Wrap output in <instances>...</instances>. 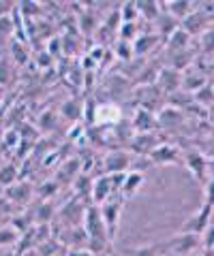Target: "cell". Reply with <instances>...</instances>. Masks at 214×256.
<instances>
[{"mask_svg": "<svg viewBox=\"0 0 214 256\" xmlns=\"http://www.w3.org/2000/svg\"><path fill=\"white\" fill-rule=\"evenodd\" d=\"M39 126L41 128H54L56 126V114H54V111H45V114L41 116V120H39Z\"/></svg>", "mask_w": 214, "mask_h": 256, "instance_id": "obj_35", "label": "cell"}, {"mask_svg": "<svg viewBox=\"0 0 214 256\" xmlns=\"http://www.w3.org/2000/svg\"><path fill=\"white\" fill-rule=\"evenodd\" d=\"M52 212H54V207L50 205V203H43L41 205V210H39V216H37V222H41V224H45L47 220L52 218Z\"/></svg>", "mask_w": 214, "mask_h": 256, "instance_id": "obj_36", "label": "cell"}, {"mask_svg": "<svg viewBox=\"0 0 214 256\" xmlns=\"http://www.w3.org/2000/svg\"><path fill=\"white\" fill-rule=\"evenodd\" d=\"M203 203L205 205H210V207H214V178H210L208 182L203 184Z\"/></svg>", "mask_w": 214, "mask_h": 256, "instance_id": "obj_34", "label": "cell"}, {"mask_svg": "<svg viewBox=\"0 0 214 256\" xmlns=\"http://www.w3.org/2000/svg\"><path fill=\"white\" fill-rule=\"evenodd\" d=\"M5 256H20V252H15V250H11L9 254H5Z\"/></svg>", "mask_w": 214, "mask_h": 256, "instance_id": "obj_41", "label": "cell"}, {"mask_svg": "<svg viewBox=\"0 0 214 256\" xmlns=\"http://www.w3.org/2000/svg\"><path fill=\"white\" fill-rule=\"evenodd\" d=\"M18 182V166L15 164H5L0 166V186L3 188H9Z\"/></svg>", "mask_w": 214, "mask_h": 256, "instance_id": "obj_23", "label": "cell"}, {"mask_svg": "<svg viewBox=\"0 0 214 256\" xmlns=\"http://www.w3.org/2000/svg\"><path fill=\"white\" fill-rule=\"evenodd\" d=\"M156 38L158 36H152V34H137V38L131 43L133 45V56H144V54H148L154 47Z\"/></svg>", "mask_w": 214, "mask_h": 256, "instance_id": "obj_21", "label": "cell"}, {"mask_svg": "<svg viewBox=\"0 0 214 256\" xmlns=\"http://www.w3.org/2000/svg\"><path fill=\"white\" fill-rule=\"evenodd\" d=\"M79 111H82V107H79V102H75V100H69L62 105V114H65V118H69V120L79 118Z\"/></svg>", "mask_w": 214, "mask_h": 256, "instance_id": "obj_31", "label": "cell"}, {"mask_svg": "<svg viewBox=\"0 0 214 256\" xmlns=\"http://www.w3.org/2000/svg\"><path fill=\"white\" fill-rule=\"evenodd\" d=\"M120 118H122V114L116 102H101V105L94 107V124H101V126L118 124Z\"/></svg>", "mask_w": 214, "mask_h": 256, "instance_id": "obj_8", "label": "cell"}, {"mask_svg": "<svg viewBox=\"0 0 214 256\" xmlns=\"http://www.w3.org/2000/svg\"><path fill=\"white\" fill-rule=\"evenodd\" d=\"M199 239H201V246L205 250H214V224H210V226L203 230L199 235Z\"/></svg>", "mask_w": 214, "mask_h": 256, "instance_id": "obj_32", "label": "cell"}, {"mask_svg": "<svg viewBox=\"0 0 214 256\" xmlns=\"http://www.w3.org/2000/svg\"><path fill=\"white\" fill-rule=\"evenodd\" d=\"M203 24H205V13H201L199 9H197V11H193L191 15H188V18L182 20V26L180 28L184 30L186 34H199V32L205 28Z\"/></svg>", "mask_w": 214, "mask_h": 256, "instance_id": "obj_18", "label": "cell"}, {"mask_svg": "<svg viewBox=\"0 0 214 256\" xmlns=\"http://www.w3.org/2000/svg\"><path fill=\"white\" fill-rule=\"evenodd\" d=\"M158 88H161V92L165 94H176L180 88H182V73L176 68H161L158 70Z\"/></svg>", "mask_w": 214, "mask_h": 256, "instance_id": "obj_10", "label": "cell"}, {"mask_svg": "<svg viewBox=\"0 0 214 256\" xmlns=\"http://www.w3.org/2000/svg\"><path fill=\"white\" fill-rule=\"evenodd\" d=\"M101 210V218L105 224V233L109 244L114 246L116 237H118V224H120V212H122V198H109L103 205H99Z\"/></svg>", "mask_w": 214, "mask_h": 256, "instance_id": "obj_2", "label": "cell"}, {"mask_svg": "<svg viewBox=\"0 0 214 256\" xmlns=\"http://www.w3.org/2000/svg\"><path fill=\"white\" fill-rule=\"evenodd\" d=\"M182 152L176 146H169V143H161L156 146L152 152L148 154L150 164H156V166H163V164H182Z\"/></svg>", "mask_w": 214, "mask_h": 256, "instance_id": "obj_6", "label": "cell"}, {"mask_svg": "<svg viewBox=\"0 0 214 256\" xmlns=\"http://www.w3.org/2000/svg\"><path fill=\"white\" fill-rule=\"evenodd\" d=\"M92 205H103L105 201L114 196V186H112V180H109V175H101V178L92 180Z\"/></svg>", "mask_w": 214, "mask_h": 256, "instance_id": "obj_9", "label": "cell"}, {"mask_svg": "<svg viewBox=\"0 0 214 256\" xmlns=\"http://www.w3.org/2000/svg\"><path fill=\"white\" fill-rule=\"evenodd\" d=\"M156 146H161V143H158V139L154 137L152 132H139V134H135V139H133V146L131 148H133L135 154L148 156Z\"/></svg>", "mask_w": 214, "mask_h": 256, "instance_id": "obj_13", "label": "cell"}, {"mask_svg": "<svg viewBox=\"0 0 214 256\" xmlns=\"http://www.w3.org/2000/svg\"><path fill=\"white\" fill-rule=\"evenodd\" d=\"M18 141H20V132L18 130H9V132L5 134V146L7 148H13Z\"/></svg>", "mask_w": 214, "mask_h": 256, "instance_id": "obj_38", "label": "cell"}, {"mask_svg": "<svg viewBox=\"0 0 214 256\" xmlns=\"http://www.w3.org/2000/svg\"><path fill=\"white\" fill-rule=\"evenodd\" d=\"M182 120H184V116H182V111L178 107H167V109H163V111H158L156 114V124L163 126V128L178 126Z\"/></svg>", "mask_w": 214, "mask_h": 256, "instance_id": "obj_16", "label": "cell"}, {"mask_svg": "<svg viewBox=\"0 0 214 256\" xmlns=\"http://www.w3.org/2000/svg\"><path fill=\"white\" fill-rule=\"evenodd\" d=\"M163 252H165L163 242L139 246V248H126V250H124L126 256H163Z\"/></svg>", "mask_w": 214, "mask_h": 256, "instance_id": "obj_19", "label": "cell"}, {"mask_svg": "<svg viewBox=\"0 0 214 256\" xmlns=\"http://www.w3.org/2000/svg\"><path fill=\"white\" fill-rule=\"evenodd\" d=\"M131 166H133V156L129 154V152H124V150L109 152V154L105 156V160H103V171H105V175L129 173Z\"/></svg>", "mask_w": 214, "mask_h": 256, "instance_id": "obj_5", "label": "cell"}, {"mask_svg": "<svg viewBox=\"0 0 214 256\" xmlns=\"http://www.w3.org/2000/svg\"><path fill=\"white\" fill-rule=\"evenodd\" d=\"M163 246H165V252L191 254L201 246V239L199 235H193V233H176L171 239H165Z\"/></svg>", "mask_w": 214, "mask_h": 256, "instance_id": "obj_4", "label": "cell"}, {"mask_svg": "<svg viewBox=\"0 0 214 256\" xmlns=\"http://www.w3.org/2000/svg\"><path fill=\"white\" fill-rule=\"evenodd\" d=\"M144 184H146L144 173H141V171H129V173H126V178H124L122 188H120L122 198L133 196V194H135V192H137L141 186H144Z\"/></svg>", "mask_w": 214, "mask_h": 256, "instance_id": "obj_15", "label": "cell"}, {"mask_svg": "<svg viewBox=\"0 0 214 256\" xmlns=\"http://www.w3.org/2000/svg\"><path fill=\"white\" fill-rule=\"evenodd\" d=\"M210 73L214 75V62H212V66H210Z\"/></svg>", "mask_w": 214, "mask_h": 256, "instance_id": "obj_42", "label": "cell"}, {"mask_svg": "<svg viewBox=\"0 0 214 256\" xmlns=\"http://www.w3.org/2000/svg\"><path fill=\"white\" fill-rule=\"evenodd\" d=\"M156 124V116H152V109H144L139 107L135 114H133V130L137 134L139 132H152Z\"/></svg>", "mask_w": 214, "mask_h": 256, "instance_id": "obj_11", "label": "cell"}, {"mask_svg": "<svg viewBox=\"0 0 214 256\" xmlns=\"http://www.w3.org/2000/svg\"><path fill=\"white\" fill-rule=\"evenodd\" d=\"M0 100H3V88H0Z\"/></svg>", "mask_w": 214, "mask_h": 256, "instance_id": "obj_43", "label": "cell"}, {"mask_svg": "<svg viewBox=\"0 0 214 256\" xmlns=\"http://www.w3.org/2000/svg\"><path fill=\"white\" fill-rule=\"evenodd\" d=\"M116 56L120 60H131L133 58V45L126 43V41H120L116 45Z\"/></svg>", "mask_w": 214, "mask_h": 256, "instance_id": "obj_30", "label": "cell"}, {"mask_svg": "<svg viewBox=\"0 0 214 256\" xmlns=\"http://www.w3.org/2000/svg\"><path fill=\"white\" fill-rule=\"evenodd\" d=\"M7 196H9V201L13 203H28V198L33 196V186H30L28 182H15L13 186L7 188Z\"/></svg>", "mask_w": 214, "mask_h": 256, "instance_id": "obj_14", "label": "cell"}, {"mask_svg": "<svg viewBox=\"0 0 214 256\" xmlns=\"http://www.w3.org/2000/svg\"><path fill=\"white\" fill-rule=\"evenodd\" d=\"M65 256H97V254H92L90 250H86V248H77V250H67Z\"/></svg>", "mask_w": 214, "mask_h": 256, "instance_id": "obj_39", "label": "cell"}, {"mask_svg": "<svg viewBox=\"0 0 214 256\" xmlns=\"http://www.w3.org/2000/svg\"><path fill=\"white\" fill-rule=\"evenodd\" d=\"M11 50H13V56H15V60H18L20 64H24V62H26V58H28V56H26V52L22 50V41H13Z\"/></svg>", "mask_w": 214, "mask_h": 256, "instance_id": "obj_37", "label": "cell"}, {"mask_svg": "<svg viewBox=\"0 0 214 256\" xmlns=\"http://www.w3.org/2000/svg\"><path fill=\"white\" fill-rule=\"evenodd\" d=\"M205 84V77L203 75H182V88H184L186 92H197L199 88H203Z\"/></svg>", "mask_w": 214, "mask_h": 256, "instance_id": "obj_25", "label": "cell"}, {"mask_svg": "<svg viewBox=\"0 0 214 256\" xmlns=\"http://www.w3.org/2000/svg\"><path fill=\"white\" fill-rule=\"evenodd\" d=\"M208 109H210V114H208V118H210V120H212V122H214V105H212V107H208Z\"/></svg>", "mask_w": 214, "mask_h": 256, "instance_id": "obj_40", "label": "cell"}, {"mask_svg": "<svg viewBox=\"0 0 214 256\" xmlns=\"http://www.w3.org/2000/svg\"><path fill=\"white\" fill-rule=\"evenodd\" d=\"M161 6H165L163 11L176 22H182L193 13V2H188V0H169V2H161Z\"/></svg>", "mask_w": 214, "mask_h": 256, "instance_id": "obj_12", "label": "cell"}, {"mask_svg": "<svg viewBox=\"0 0 214 256\" xmlns=\"http://www.w3.org/2000/svg\"><path fill=\"white\" fill-rule=\"evenodd\" d=\"M212 90H214V84H212Z\"/></svg>", "mask_w": 214, "mask_h": 256, "instance_id": "obj_44", "label": "cell"}, {"mask_svg": "<svg viewBox=\"0 0 214 256\" xmlns=\"http://www.w3.org/2000/svg\"><path fill=\"white\" fill-rule=\"evenodd\" d=\"M156 24H158V32H161V34L165 36V38H167L169 34H171V32L173 30H176L178 28V22L176 20H173V18H169V15L167 13H161V15H158V20H156Z\"/></svg>", "mask_w": 214, "mask_h": 256, "instance_id": "obj_24", "label": "cell"}, {"mask_svg": "<svg viewBox=\"0 0 214 256\" xmlns=\"http://www.w3.org/2000/svg\"><path fill=\"white\" fill-rule=\"evenodd\" d=\"M188 41H191V34H186L184 30H182L180 26L171 32V34L167 36V50L171 54H178V52H186L188 47Z\"/></svg>", "mask_w": 214, "mask_h": 256, "instance_id": "obj_17", "label": "cell"}, {"mask_svg": "<svg viewBox=\"0 0 214 256\" xmlns=\"http://www.w3.org/2000/svg\"><path fill=\"white\" fill-rule=\"evenodd\" d=\"M118 13H120L122 24H135L137 15H139L135 2H122V4H120V9H118Z\"/></svg>", "mask_w": 214, "mask_h": 256, "instance_id": "obj_27", "label": "cell"}, {"mask_svg": "<svg viewBox=\"0 0 214 256\" xmlns=\"http://www.w3.org/2000/svg\"><path fill=\"white\" fill-rule=\"evenodd\" d=\"M193 100H195L199 107H212V105H214V90H212V84H205L203 88H199V90L193 94Z\"/></svg>", "mask_w": 214, "mask_h": 256, "instance_id": "obj_22", "label": "cell"}, {"mask_svg": "<svg viewBox=\"0 0 214 256\" xmlns=\"http://www.w3.org/2000/svg\"><path fill=\"white\" fill-rule=\"evenodd\" d=\"M58 190H60V184L52 180V182H45L43 186H39V188H37V194L41 196V198H50V196L56 194Z\"/></svg>", "mask_w": 214, "mask_h": 256, "instance_id": "obj_29", "label": "cell"}, {"mask_svg": "<svg viewBox=\"0 0 214 256\" xmlns=\"http://www.w3.org/2000/svg\"><path fill=\"white\" fill-rule=\"evenodd\" d=\"M212 212H214V207L201 203L199 210H197L193 216H188V218H186L184 222H182V226L178 228V233H193V235H201L203 230L210 226Z\"/></svg>", "mask_w": 214, "mask_h": 256, "instance_id": "obj_3", "label": "cell"}, {"mask_svg": "<svg viewBox=\"0 0 214 256\" xmlns=\"http://www.w3.org/2000/svg\"><path fill=\"white\" fill-rule=\"evenodd\" d=\"M135 6H137V11L144 15L146 20H154V22H156L158 15L163 13L161 2H154V0H137Z\"/></svg>", "mask_w": 214, "mask_h": 256, "instance_id": "obj_20", "label": "cell"}, {"mask_svg": "<svg viewBox=\"0 0 214 256\" xmlns=\"http://www.w3.org/2000/svg\"><path fill=\"white\" fill-rule=\"evenodd\" d=\"M201 47H203L205 54H214V28L203 32V36H201Z\"/></svg>", "mask_w": 214, "mask_h": 256, "instance_id": "obj_33", "label": "cell"}, {"mask_svg": "<svg viewBox=\"0 0 214 256\" xmlns=\"http://www.w3.org/2000/svg\"><path fill=\"white\" fill-rule=\"evenodd\" d=\"M182 164L191 171V175L201 184V186L208 182V160H205V156L201 152H195V150L186 152V154L182 156Z\"/></svg>", "mask_w": 214, "mask_h": 256, "instance_id": "obj_7", "label": "cell"}, {"mask_svg": "<svg viewBox=\"0 0 214 256\" xmlns=\"http://www.w3.org/2000/svg\"><path fill=\"white\" fill-rule=\"evenodd\" d=\"M82 228H84V233L88 235V239L109 244L107 233H105V224H103V218H101L99 205H92V203H90V205H86L84 218H82ZM109 246H112V244H109ZM112 248H114V246H112Z\"/></svg>", "mask_w": 214, "mask_h": 256, "instance_id": "obj_1", "label": "cell"}, {"mask_svg": "<svg viewBox=\"0 0 214 256\" xmlns=\"http://www.w3.org/2000/svg\"><path fill=\"white\" fill-rule=\"evenodd\" d=\"M20 233L13 226H0V248H9L20 242Z\"/></svg>", "mask_w": 214, "mask_h": 256, "instance_id": "obj_26", "label": "cell"}, {"mask_svg": "<svg viewBox=\"0 0 214 256\" xmlns=\"http://www.w3.org/2000/svg\"><path fill=\"white\" fill-rule=\"evenodd\" d=\"M13 77V64L7 58H0V88L7 86Z\"/></svg>", "mask_w": 214, "mask_h": 256, "instance_id": "obj_28", "label": "cell"}]
</instances>
